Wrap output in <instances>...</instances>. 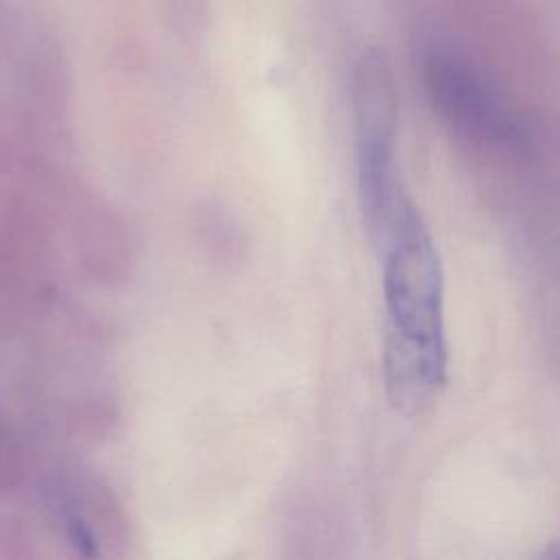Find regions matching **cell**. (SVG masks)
Listing matches in <instances>:
<instances>
[{
  "instance_id": "obj_1",
  "label": "cell",
  "mask_w": 560,
  "mask_h": 560,
  "mask_svg": "<svg viewBox=\"0 0 560 560\" xmlns=\"http://www.w3.org/2000/svg\"><path fill=\"white\" fill-rule=\"evenodd\" d=\"M376 243L383 249L387 311L385 389L394 407L416 416L433 407L446 383L442 265L409 197Z\"/></svg>"
},
{
  "instance_id": "obj_2",
  "label": "cell",
  "mask_w": 560,
  "mask_h": 560,
  "mask_svg": "<svg viewBox=\"0 0 560 560\" xmlns=\"http://www.w3.org/2000/svg\"><path fill=\"white\" fill-rule=\"evenodd\" d=\"M354 133L361 212L378 241L407 199L396 166V92L378 52H365L357 68Z\"/></svg>"
},
{
  "instance_id": "obj_3",
  "label": "cell",
  "mask_w": 560,
  "mask_h": 560,
  "mask_svg": "<svg viewBox=\"0 0 560 560\" xmlns=\"http://www.w3.org/2000/svg\"><path fill=\"white\" fill-rule=\"evenodd\" d=\"M422 74L433 107L459 133L503 151L527 147L525 120L466 59L446 50H431L424 57Z\"/></svg>"
},
{
  "instance_id": "obj_4",
  "label": "cell",
  "mask_w": 560,
  "mask_h": 560,
  "mask_svg": "<svg viewBox=\"0 0 560 560\" xmlns=\"http://www.w3.org/2000/svg\"><path fill=\"white\" fill-rule=\"evenodd\" d=\"M66 536L72 542V547L83 556H94L98 551L92 527L79 514L66 516Z\"/></svg>"
}]
</instances>
